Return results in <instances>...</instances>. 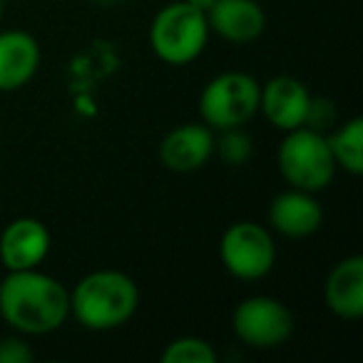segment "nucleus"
<instances>
[{"mask_svg":"<svg viewBox=\"0 0 363 363\" xmlns=\"http://www.w3.org/2000/svg\"><path fill=\"white\" fill-rule=\"evenodd\" d=\"M0 318L23 336H48L70 318V289L40 267L6 272L0 281Z\"/></svg>","mask_w":363,"mask_h":363,"instance_id":"1","label":"nucleus"},{"mask_svg":"<svg viewBox=\"0 0 363 363\" xmlns=\"http://www.w3.org/2000/svg\"><path fill=\"white\" fill-rule=\"evenodd\" d=\"M140 286L120 269L90 272L70 289V316L87 331H115L132 321Z\"/></svg>","mask_w":363,"mask_h":363,"instance_id":"2","label":"nucleus"},{"mask_svg":"<svg viewBox=\"0 0 363 363\" xmlns=\"http://www.w3.org/2000/svg\"><path fill=\"white\" fill-rule=\"evenodd\" d=\"M207 16L184 0H172L150 23V48L164 65H192L209 45Z\"/></svg>","mask_w":363,"mask_h":363,"instance_id":"3","label":"nucleus"},{"mask_svg":"<svg viewBox=\"0 0 363 363\" xmlns=\"http://www.w3.org/2000/svg\"><path fill=\"white\" fill-rule=\"evenodd\" d=\"M277 167L289 187L313 194L328 189L338 172L326 135L306 125L284 132L277 147Z\"/></svg>","mask_w":363,"mask_h":363,"instance_id":"4","label":"nucleus"},{"mask_svg":"<svg viewBox=\"0 0 363 363\" xmlns=\"http://www.w3.org/2000/svg\"><path fill=\"white\" fill-rule=\"evenodd\" d=\"M262 82L242 70L214 75L199 92V117L214 132L244 127L259 112Z\"/></svg>","mask_w":363,"mask_h":363,"instance_id":"5","label":"nucleus"},{"mask_svg":"<svg viewBox=\"0 0 363 363\" xmlns=\"http://www.w3.org/2000/svg\"><path fill=\"white\" fill-rule=\"evenodd\" d=\"M219 262L237 281H259L277 264V242L272 229L244 219L224 229L219 239Z\"/></svg>","mask_w":363,"mask_h":363,"instance_id":"6","label":"nucleus"},{"mask_svg":"<svg viewBox=\"0 0 363 363\" xmlns=\"http://www.w3.org/2000/svg\"><path fill=\"white\" fill-rule=\"evenodd\" d=\"M232 331L239 343L257 351H272L291 338L294 313L274 296H247L232 311Z\"/></svg>","mask_w":363,"mask_h":363,"instance_id":"7","label":"nucleus"},{"mask_svg":"<svg viewBox=\"0 0 363 363\" xmlns=\"http://www.w3.org/2000/svg\"><path fill=\"white\" fill-rule=\"evenodd\" d=\"M160 162L177 174H192L214 157V130L204 122H184L169 130L160 142Z\"/></svg>","mask_w":363,"mask_h":363,"instance_id":"8","label":"nucleus"},{"mask_svg":"<svg viewBox=\"0 0 363 363\" xmlns=\"http://www.w3.org/2000/svg\"><path fill=\"white\" fill-rule=\"evenodd\" d=\"M52 247L50 229L35 217H18L0 232V264L6 272L38 269Z\"/></svg>","mask_w":363,"mask_h":363,"instance_id":"9","label":"nucleus"},{"mask_svg":"<svg viewBox=\"0 0 363 363\" xmlns=\"http://www.w3.org/2000/svg\"><path fill=\"white\" fill-rule=\"evenodd\" d=\"M311 92L298 77L294 75H274L262 85L259 95V112L264 120L279 132H289L303 127L311 105Z\"/></svg>","mask_w":363,"mask_h":363,"instance_id":"10","label":"nucleus"},{"mask_svg":"<svg viewBox=\"0 0 363 363\" xmlns=\"http://www.w3.org/2000/svg\"><path fill=\"white\" fill-rule=\"evenodd\" d=\"M269 227L286 239H306L323 224V207L313 192L286 187L269 202Z\"/></svg>","mask_w":363,"mask_h":363,"instance_id":"11","label":"nucleus"},{"mask_svg":"<svg viewBox=\"0 0 363 363\" xmlns=\"http://www.w3.org/2000/svg\"><path fill=\"white\" fill-rule=\"evenodd\" d=\"M209 33L232 45H249L267 30L262 0H217L207 11Z\"/></svg>","mask_w":363,"mask_h":363,"instance_id":"12","label":"nucleus"},{"mask_svg":"<svg viewBox=\"0 0 363 363\" xmlns=\"http://www.w3.org/2000/svg\"><path fill=\"white\" fill-rule=\"evenodd\" d=\"M43 62L35 35L26 30H0V92H18L33 82Z\"/></svg>","mask_w":363,"mask_h":363,"instance_id":"13","label":"nucleus"},{"mask_svg":"<svg viewBox=\"0 0 363 363\" xmlns=\"http://www.w3.org/2000/svg\"><path fill=\"white\" fill-rule=\"evenodd\" d=\"M326 308L341 321H356L363 316V257L351 254L333 264L323 284Z\"/></svg>","mask_w":363,"mask_h":363,"instance_id":"14","label":"nucleus"},{"mask_svg":"<svg viewBox=\"0 0 363 363\" xmlns=\"http://www.w3.org/2000/svg\"><path fill=\"white\" fill-rule=\"evenodd\" d=\"M328 147L336 160V167L348 174H363V120L361 117H348L346 122L336 125L326 132Z\"/></svg>","mask_w":363,"mask_h":363,"instance_id":"15","label":"nucleus"},{"mask_svg":"<svg viewBox=\"0 0 363 363\" xmlns=\"http://www.w3.org/2000/svg\"><path fill=\"white\" fill-rule=\"evenodd\" d=\"M214 155L229 167H244L254 157V140L244 127L214 132Z\"/></svg>","mask_w":363,"mask_h":363,"instance_id":"16","label":"nucleus"},{"mask_svg":"<svg viewBox=\"0 0 363 363\" xmlns=\"http://www.w3.org/2000/svg\"><path fill=\"white\" fill-rule=\"evenodd\" d=\"M162 363H217L219 353L202 336H179L167 343L162 351Z\"/></svg>","mask_w":363,"mask_h":363,"instance_id":"17","label":"nucleus"},{"mask_svg":"<svg viewBox=\"0 0 363 363\" xmlns=\"http://www.w3.org/2000/svg\"><path fill=\"white\" fill-rule=\"evenodd\" d=\"M306 127L316 132H331L338 125V110L328 97H311V105H308V115H306Z\"/></svg>","mask_w":363,"mask_h":363,"instance_id":"18","label":"nucleus"},{"mask_svg":"<svg viewBox=\"0 0 363 363\" xmlns=\"http://www.w3.org/2000/svg\"><path fill=\"white\" fill-rule=\"evenodd\" d=\"M35 361V351L28 343L23 333H13V336L0 338V363H33Z\"/></svg>","mask_w":363,"mask_h":363,"instance_id":"19","label":"nucleus"},{"mask_svg":"<svg viewBox=\"0 0 363 363\" xmlns=\"http://www.w3.org/2000/svg\"><path fill=\"white\" fill-rule=\"evenodd\" d=\"M184 3H189L194 11H199V13H204V16H207V11L214 6V3H217V0H184Z\"/></svg>","mask_w":363,"mask_h":363,"instance_id":"20","label":"nucleus"},{"mask_svg":"<svg viewBox=\"0 0 363 363\" xmlns=\"http://www.w3.org/2000/svg\"><path fill=\"white\" fill-rule=\"evenodd\" d=\"M0 21H3V0H0Z\"/></svg>","mask_w":363,"mask_h":363,"instance_id":"21","label":"nucleus"}]
</instances>
